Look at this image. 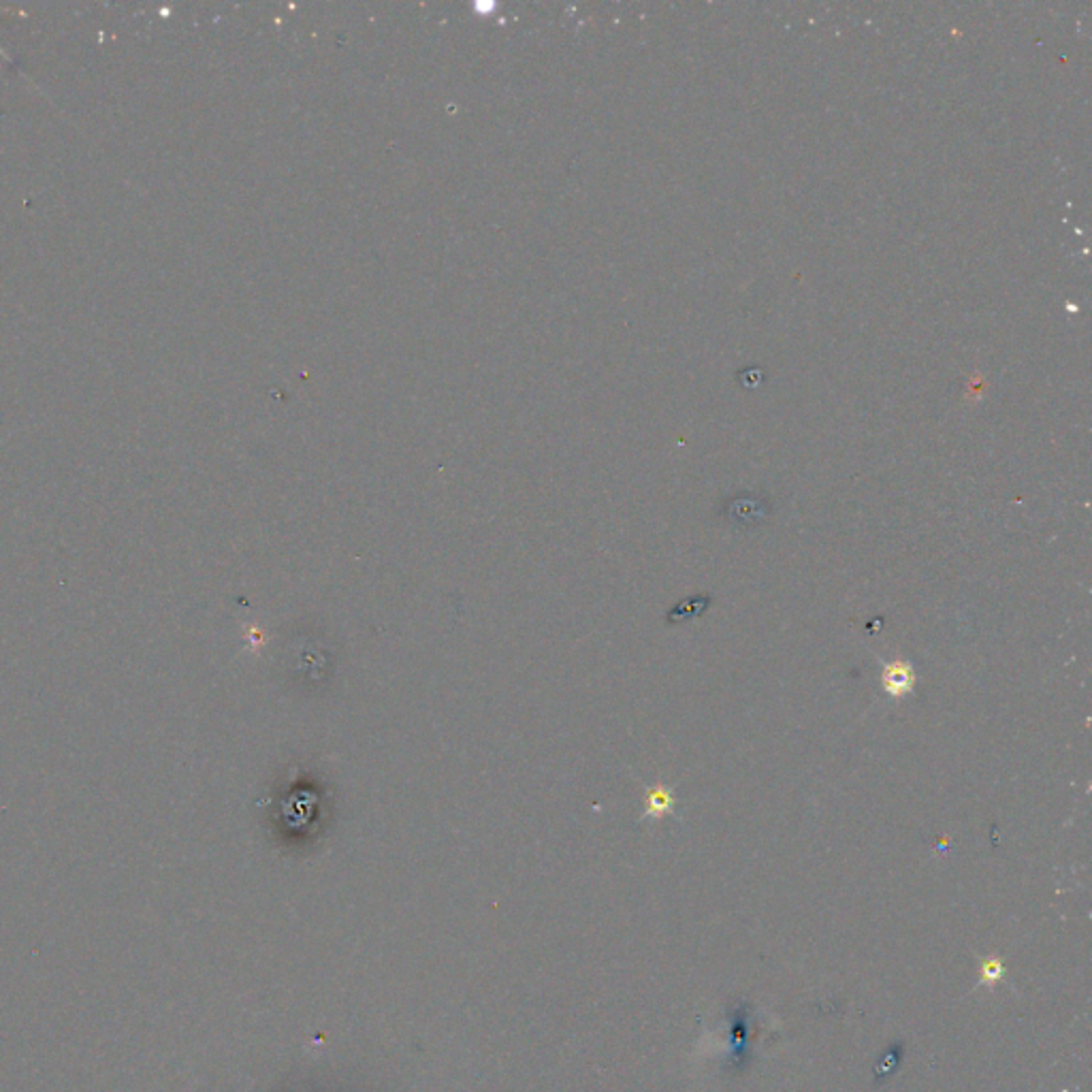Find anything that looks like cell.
<instances>
[{
  "label": "cell",
  "mask_w": 1092,
  "mask_h": 1092,
  "mask_svg": "<svg viewBox=\"0 0 1092 1092\" xmlns=\"http://www.w3.org/2000/svg\"><path fill=\"white\" fill-rule=\"evenodd\" d=\"M915 670L911 661L907 659H892L884 661V672H881V685L890 698H904L913 693L915 689Z\"/></svg>",
  "instance_id": "1"
},
{
  "label": "cell",
  "mask_w": 1092,
  "mask_h": 1092,
  "mask_svg": "<svg viewBox=\"0 0 1092 1092\" xmlns=\"http://www.w3.org/2000/svg\"><path fill=\"white\" fill-rule=\"evenodd\" d=\"M675 809V794L668 785L658 783V785L647 790V802H644V819H661L672 813Z\"/></svg>",
  "instance_id": "2"
},
{
  "label": "cell",
  "mask_w": 1092,
  "mask_h": 1092,
  "mask_svg": "<svg viewBox=\"0 0 1092 1092\" xmlns=\"http://www.w3.org/2000/svg\"><path fill=\"white\" fill-rule=\"evenodd\" d=\"M709 602H710V598H692V600H687L685 604H681L676 610L670 612V619L672 621H675V619H687V617L700 615V612L707 609Z\"/></svg>",
  "instance_id": "3"
}]
</instances>
